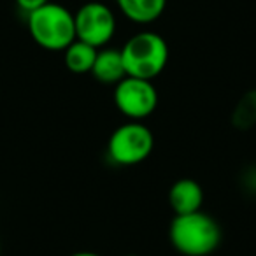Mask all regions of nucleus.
Segmentation results:
<instances>
[{
    "label": "nucleus",
    "instance_id": "nucleus-1",
    "mask_svg": "<svg viewBox=\"0 0 256 256\" xmlns=\"http://www.w3.org/2000/svg\"><path fill=\"white\" fill-rule=\"evenodd\" d=\"M168 240L182 256H209L221 244V228L212 216L202 210L181 214L172 220Z\"/></svg>",
    "mask_w": 256,
    "mask_h": 256
},
{
    "label": "nucleus",
    "instance_id": "nucleus-2",
    "mask_svg": "<svg viewBox=\"0 0 256 256\" xmlns=\"http://www.w3.org/2000/svg\"><path fill=\"white\" fill-rule=\"evenodd\" d=\"M26 23L34 42L46 51H65L76 40L74 12L56 2L30 12Z\"/></svg>",
    "mask_w": 256,
    "mask_h": 256
},
{
    "label": "nucleus",
    "instance_id": "nucleus-3",
    "mask_svg": "<svg viewBox=\"0 0 256 256\" xmlns=\"http://www.w3.org/2000/svg\"><path fill=\"white\" fill-rule=\"evenodd\" d=\"M121 56L126 76L153 81L168 64V44L160 34L144 30L124 42Z\"/></svg>",
    "mask_w": 256,
    "mask_h": 256
},
{
    "label": "nucleus",
    "instance_id": "nucleus-4",
    "mask_svg": "<svg viewBox=\"0 0 256 256\" xmlns=\"http://www.w3.org/2000/svg\"><path fill=\"white\" fill-rule=\"evenodd\" d=\"M154 148L153 132L142 121H126L110 134L107 142V156L121 167L139 165L150 158Z\"/></svg>",
    "mask_w": 256,
    "mask_h": 256
},
{
    "label": "nucleus",
    "instance_id": "nucleus-5",
    "mask_svg": "<svg viewBox=\"0 0 256 256\" xmlns=\"http://www.w3.org/2000/svg\"><path fill=\"white\" fill-rule=\"evenodd\" d=\"M114 104L128 121H142L158 107V92L153 81L126 76L114 86Z\"/></svg>",
    "mask_w": 256,
    "mask_h": 256
},
{
    "label": "nucleus",
    "instance_id": "nucleus-6",
    "mask_svg": "<svg viewBox=\"0 0 256 256\" xmlns=\"http://www.w3.org/2000/svg\"><path fill=\"white\" fill-rule=\"evenodd\" d=\"M76 39L102 50L116 34V16L102 2H86L74 12Z\"/></svg>",
    "mask_w": 256,
    "mask_h": 256
},
{
    "label": "nucleus",
    "instance_id": "nucleus-7",
    "mask_svg": "<svg viewBox=\"0 0 256 256\" xmlns=\"http://www.w3.org/2000/svg\"><path fill=\"white\" fill-rule=\"evenodd\" d=\"M204 190L198 181L190 178L178 179L168 190V206L176 216L202 210Z\"/></svg>",
    "mask_w": 256,
    "mask_h": 256
},
{
    "label": "nucleus",
    "instance_id": "nucleus-8",
    "mask_svg": "<svg viewBox=\"0 0 256 256\" xmlns=\"http://www.w3.org/2000/svg\"><path fill=\"white\" fill-rule=\"evenodd\" d=\"M92 76L98 82L114 84V86L121 79L126 78V68H124L123 64L121 50H112V48H102V50H98L95 64H93L92 68Z\"/></svg>",
    "mask_w": 256,
    "mask_h": 256
},
{
    "label": "nucleus",
    "instance_id": "nucleus-9",
    "mask_svg": "<svg viewBox=\"0 0 256 256\" xmlns=\"http://www.w3.org/2000/svg\"><path fill=\"white\" fill-rule=\"evenodd\" d=\"M121 14L137 25L154 23L167 8V0H116Z\"/></svg>",
    "mask_w": 256,
    "mask_h": 256
},
{
    "label": "nucleus",
    "instance_id": "nucleus-10",
    "mask_svg": "<svg viewBox=\"0 0 256 256\" xmlns=\"http://www.w3.org/2000/svg\"><path fill=\"white\" fill-rule=\"evenodd\" d=\"M96 53H98L96 48L76 39L74 42L64 51V64H65V67H67V70L72 72V74H78V76L92 74Z\"/></svg>",
    "mask_w": 256,
    "mask_h": 256
},
{
    "label": "nucleus",
    "instance_id": "nucleus-11",
    "mask_svg": "<svg viewBox=\"0 0 256 256\" xmlns=\"http://www.w3.org/2000/svg\"><path fill=\"white\" fill-rule=\"evenodd\" d=\"M232 124L240 132L251 130L256 124V90H249L237 100L232 112Z\"/></svg>",
    "mask_w": 256,
    "mask_h": 256
},
{
    "label": "nucleus",
    "instance_id": "nucleus-12",
    "mask_svg": "<svg viewBox=\"0 0 256 256\" xmlns=\"http://www.w3.org/2000/svg\"><path fill=\"white\" fill-rule=\"evenodd\" d=\"M48 2H51V0H16L18 8L22 9V11H25L26 14H30V12L37 11L39 8L46 6Z\"/></svg>",
    "mask_w": 256,
    "mask_h": 256
},
{
    "label": "nucleus",
    "instance_id": "nucleus-13",
    "mask_svg": "<svg viewBox=\"0 0 256 256\" xmlns=\"http://www.w3.org/2000/svg\"><path fill=\"white\" fill-rule=\"evenodd\" d=\"M70 256H100L96 252H92V251H79V252H72Z\"/></svg>",
    "mask_w": 256,
    "mask_h": 256
},
{
    "label": "nucleus",
    "instance_id": "nucleus-14",
    "mask_svg": "<svg viewBox=\"0 0 256 256\" xmlns=\"http://www.w3.org/2000/svg\"><path fill=\"white\" fill-rule=\"evenodd\" d=\"M124 256H139V254H124Z\"/></svg>",
    "mask_w": 256,
    "mask_h": 256
},
{
    "label": "nucleus",
    "instance_id": "nucleus-15",
    "mask_svg": "<svg viewBox=\"0 0 256 256\" xmlns=\"http://www.w3.org/2000/svg\"><path fill=\"white\" fill-rule=\"evenodd\" d=\"M0 252H2V246H0Z\"/></svg>",
    "mask_w": 256,
    "mask_h": 256
}]
</instances>
